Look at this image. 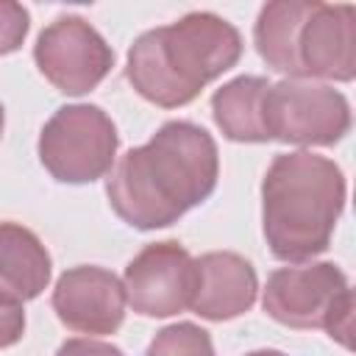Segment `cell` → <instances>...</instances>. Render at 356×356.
<instances>
[{
    "instance_id": "cell-11",
    "label": "cell",
    "mask_w": 356,
    "mask_h": 356,
    "mask_svg": "<svg viewBox=\"0 0 356 356\" xmlns=\"http://www.w3.org/2000/svg\"><path fill=\"white\" fill-rule=\"evenodd\" d=\"M259 278L253 264L231 250H211L195 259V292L189 309L211 323L234 320L256 303Z\"/></svg>"
},
{
    "instance_id": "cell-10",
    "label": "cell",
    "mask_w": 356,
    "mask_h": 356,
    "mask_svg": "<svg viewBox=\"0 0 356 356\" xmlns=\"http://www.w3.org/2000/svg\"><path fill=\"white\" fill-rule=\"evenodd\" d=\"M298 64L309 81L348 83L356 78V8L348 3H312L298 33Z\"/></svg>"
},
{
    "instance_id": "cell-4",
    "label": "cell",
    "mask_w": 356,
    "mask_h": 356,
    "mask_svg": "<svg viewBox=\"0 0 356 356\" xmlns=\"http://www.w3.org/2000/svg\"><path fill=\"white\" fill-rule=\"evenodd\" d=\"M261 309L281 325L300 331L323 328L342 348H350L353 289L345 270L334 261L273 270L261 292Z\"/></svg>"
},
{
    "instance_id": "cell-1",
    "label": "cell",
    "mask_w": 356,
    "mask_h": 356,
    "mask_svg": "<svg viewBox=\"0 0 356 356\" xmlns=\"http://www.w3.org/2000/svg\"><path fill=\"white\" fill-rule=\"evenodd\" d=\"M217 178L220 153L214 136L189 120H170L145 145L117 159L106 178V195L122 222L156 231L209 200Z\"/></svg>"
},
{
    "instance_id": "cell-3",
    "label": "cell",
    "mask_w": 356,
    "mask_h": 356,
    "mask_svg": "<svg viewBox=\"0 0 356 356\" xmlns=\"http://www.w3.org/2000/svg\"><path fill=\"white\" fill-rule=\"evenodd\" d=\"M342 167L312 150L278 153L261 181V231L278 261L300 264L328 250L345 211Z\"/></svg>"
},
{
    "instance_id": "cell-17",
    "label": "cell",
    "mask_w": 356,
    "mask_h": 356,
    "mask_svg": "<svg viewBox=\"0 0 356 356\" xmlns=\"http://www.w3.org/2000/svg\"><path fill=\"white\" fill-rule=\"evenodd\" d=\"M56 356H125V353L111 342L92 339V337H75V339L61 342Z\"/></svg>"
},
{
    "instance_id": "cell-15",
    "label": "cell",
    "mask_w": 356,
    "mask_h": 356,
    "mask_svg": "<svg viewBox=\"0 0 356 356\" xmlns=\"http://www.w3.org/2000/svg\"><path fill=\"white\" fill-rule=\"evenodd\" d=\"M145 356H214L211 334L195 323H172L156 331Z\"/></svg>"
},
{
    "instance_id": "cell-12",
    "label": "cell",
    "mask_w": 356,
    "mask_h": 356,
    "mask_svg": "<svg viewBox=\"0 0 356 356\" xmlns=\"http://www.w3.org/2000/svg\"><path fill=\"white\" fill-rule=\"evenodd\" d=\"M53 275L44 242L19 222H0V303L22 306L39 298Z\"/></svg>"
},
{
    "instance_id": "cell-16",
    "label": "cell",
    "mask_w": 356,
    "mask_h": 356,
    "mask_svg": "<svg viewBox=\"0 0 356 356\" xmlns=\"http://www.w3.org/2000/svg\"><path fill=\"white\" fill-rule=\"evenodd\" d=\"M31 31V14L22 3L0 0V56L17 53Z\"/></svg>"
},
{
    "instance_id": "cell-8",
    "label": "cell",
    "mask_w": 356,
    "mask_h": 356,
    "mask_svg": "<svg viewBox=\"0 0 356 356\" xmlns=\"http://www.w3.org/2000/svg\"><path fill=\"white\" fill-rule=\"evenodd\" d=\"M122 289L136 314L172 317L189 309L195 292V259L175 239L145 245L128 261Z\"/></svg>"
},
{
    "instance_id": "cell-19",
    "label": "cell",
    "mask_w": 356,
    "mask_h": 356,
    "mask_svg": "<svg viewBox=\"0 0 356 356\" xmlns=\"http://www.w3.org/2000/svg\"><path fill=\"white\" fill-rule=\"evenodd\" d=\"M245 356H286L284 350H275V348H261V350H250Z\"/></svg>"
},
{
    "instance_id": "cell-14",
    "label": "cell",
    "mask_w": 356,
    "mask_h": 356,
    "mask_svg": "<svg viewBox=\"0 0 356 356\" xmlns=\"http://www.w3.org/2000/svg\"><path fill=\"white\" fill-rule=\"evenodd\" d=\"M270 81L261 75H236L211 95L214 125L231 142H267L264 136V92Z\"/></svg>"
},
{
    "instance_id": "cell-2",
    "label": "cell",
    "mask_w": 356,
    "mask_h": 356,
    "mask_svg": "<svg viewBox=\"0 0 356 356\" xmlns=\"http://www.w3.org/2000/svg\"><path fill=\"white\" fill-rule=\"evenodd\" d=\"M242 33L214 11H189L134 39L125 78L139 97L159 108L192 103L206 83L236 67Z\"/></svg>"
},
{
    "instance_id": "cell-13",
    "label": "cell",
    "mask_w": 356,
    "mask_h": 356,
    "mask_svg": "<svg viewBox=\"0 0 356 356\" xmlns=\"http://www.w3.org/2000/svg\"><path fill=\"white\" fill-rule=\"evenodd\" d=\"M312 3L314 0H273L264 3L256 17V50L270 70L286 78H303L298 64V33L312 11Z\"/></svg>"
},
{
    "instance_id": "cell-6",
    "label": "cell",
    "mask_w": 356,
    "mask_h": 356,
    "mask_svg": "<svg viewBox=\"0 0 356 356\" xmlns=\"http://www.w3.org/2000/svg\"><path fill=\"white\" fill-rule=\"evenodd\" d=\"M261 120L267 142L328 147L342 142L350 131V103L328 83L284 78L267 86Z\"/></svg>"
},
{
    "instance_id": "cell-5",
    "label": "cell",
    "mask_w": 356,
    "mask_h": 356,
    "mask_svg": "<svg viewBox=\"0 0 356 356\" xmlns=\"http://www.w3.org/2000/svg\"><path fill=\"white\" fill-rule=\"evenodd\" d=\"M120 147L114 120L95 103L53 111L39 134V161L61 184H92L111 172Z\"/></svg>"
},
{
    "instance_id": "cell-9",
    "label": "cell",
    "mask_w": 356,
    "mask_h": 356,
    "mask_svg": "<svg viewBox=\"0 0 356 356\" xmlns=\"http://www.w3.org/2000/svg\"><path fill=\"white\" fill-rule=\"evenodd\" d=\"M53 312L75 334L106 337L114 334L125 320V289L122 281L97 264H78L58 275L53 286Z\"/></svg>"
},
{
    "instance_id": "cell-18",
    "label": "cell",
    "mask_w": 356,
    "mask_h": 356,
    "mask_svg": "<svg viewBox=\"0 0 356 356\" xmlns=\"http://www.w3.org/2000/svg\"><path fill=\"white\" fill-rule=\"evenodd\" d=\"M25 334V312L14 303H0V350L11 348Z\"/></svg>"
},
{
    "instance_id": "cell-20",
    "label": "cell",
    "mask_w": 356,
    "mask_h": 356,
    "mask_svg": "<svg viewBox=\"0 0 356 356\" xmlns=\"http://www.w3.org/2000/svg\"><path fill=\"white\" fill-rule=\"evenodd\" d=\"M3 128H6V108L0 103V139H3Z\"/></svg>"
},
{
    "instance_id": "cell-7",
    "label": "cell",
    "mask_w": 356,
    "mask_h": 356,
    "mask_svg": "<svg viewBox=\"0 0 356 356\" xmlns=\"http://www.w3.org/2000/svg\"><path fill=\"white\" fill-rule=\"evenodd\" d=\"M33 61L53 89L78 97L111 72L114 50L83 17L61 14L36 36Z\"/></svg>"
}]
</instances>
